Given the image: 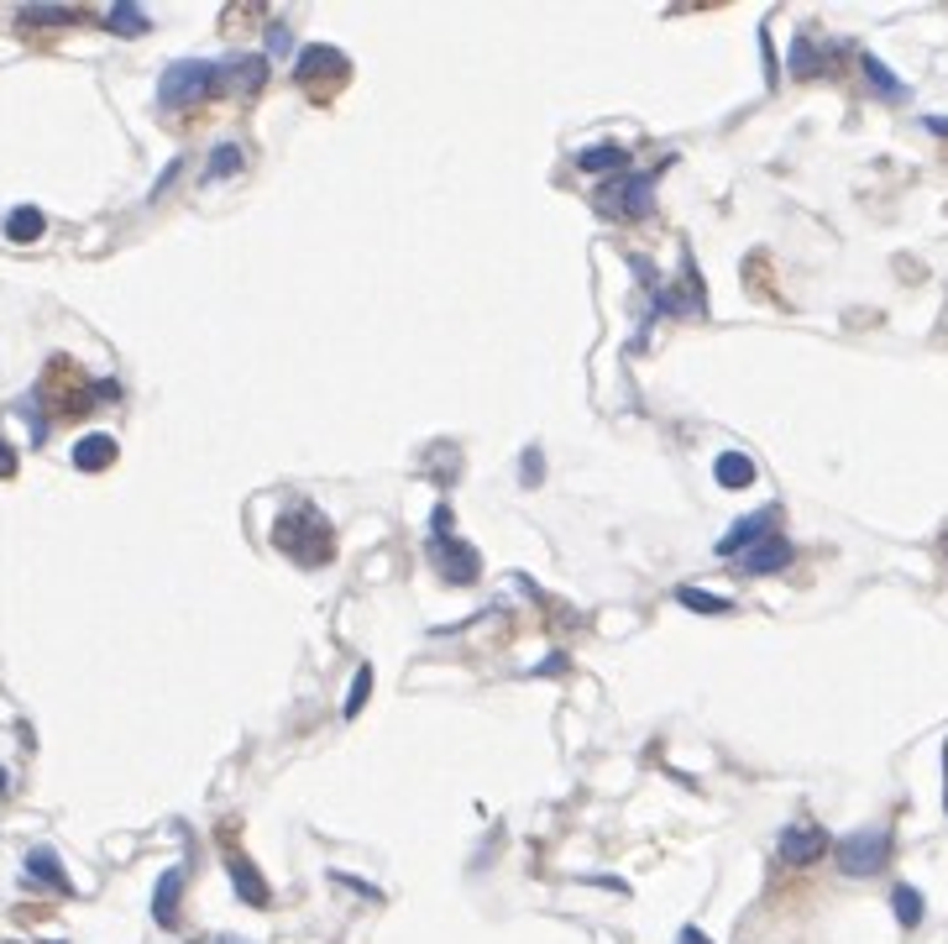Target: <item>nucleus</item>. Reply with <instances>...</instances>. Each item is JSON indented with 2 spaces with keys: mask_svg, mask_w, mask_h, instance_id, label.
I'll use <instances>...</instances> for the list:
<instances>
[{
  "mask_svg": "<svg viewBox=\"0 0 948 944\" xmlns=\"http://www.w3.org/2000/svg\"><path fill=\"white\" fill-rule=\"evenodd\" d=\"M577 169H582V174H603V178L624 174V169H629V148H624V142H592V148H582V153H577Z\"/></svg>",
  "mask_w": 948,
  "mask_h": 944,
  "instance_id": "obj_16",
  "label": "nucleus"
},
{
  "mask_svg": "<svg viewBox=\"0 0 948 944\" xmlns=\"http://www.w3.org/2000/svg\"><path fill=\"white\" fill-rule=\"evenodd\" d=\"M116 394H121V389H116V378H100V383H95V378H85L68 357H53V362H47V373H43V383L32 389V399L43 404L47 420L53 415L58 420L89 415L100 399H116Z\"/></svg>",
  "mask_w": 948,
  "mask_h": 944,
  "instance_id": "obj_2",
  "label": "nucleus"
},
{
  "mask_svg": "<svg viewBox=\"0 0 948 944\" xmlns=\"http://www.w3.org/2000/svg\"><path fill=\"white\" fill-rule=\"evenodd\" d=\"M891 913H896L902 929H917V923L927 919V898L912 887V881H896V887H891Z\"/></svg>",
  "mask_w": 948,
  "mask_h": 944,
  "instance_id": "obj_20",
  "label": "nucleus"
},
{
  "mask_svg": "<svg viewBox=\"0 0 948 944\" xmlns=\"http://www.w3.org/2000/svg\"><path fill=\"white\" fill-rule=\"evenodd\" d=\"M0 792H6V771H0Z\"/></svg>",
  "mask_w": 948,
  "mask_h": 944,
  "instance_id": "obj_35",
  "label": "nucleus"
},
{
  "mask_svg": "<svg viewBox=\"0 0 948 944\" xmlns=\"http://www.w3.org/2000/svg\"><path fill=\"white\" fill-rule=\"evenodd\" d=\"M839 53H849V47H822L813 32H797V43H792V79H828L833 74V64H839Z\"/></svg>",
  "mask_w": 948,
  "mask_h": 944,
  "instance_id": "obj_12",
  "label": "nucleus"
},
{
  "mask_svg": "<svg viewBox=\"0 0 948 944\" xmlns=\"http://www.w3.org/2000/svg\"><path fill=\"white\" fill-rule=\"evenodd\" d=\"M833 850V839H828V829L822 824H813V818H802V824H786L776 839V856L786 860V866H813L818 856H828Z\"/></svg>",
  "mask_w": 948,
  "mask_h": 944,
  "instance_id": "obj_8",
  "label": "nucleus"
},
{
  "mask_svg": "<svg viewBox=\"0 0 948 944\" xmlns=\"http://www.w3.org/2000/svg\"><path fill=\"white\" fill-rule=\"evenodd\" d=\"M106 26L110 32H121V37H142V32H148V11L131 6V0H116L106 11Z\"/></svg>",
  "mask_w": 948,
  "mask_h": 944,
  "instance_id": "obj_23",
  "label": "nucleus"
},
{
  "mask_svg": "<svg viewBox=\"0 0 948 944\" xmlns=\"http://www.w3.org/2000/svg\"><path fill=\"white\" fill-rule=\"evenodd\" d=\"M891 850H896L891 829H854V835L833 839V860L843 877H881L891 866Z\"/></svg>",
  "mask_w": 948,
  "mask_h": 944,
  "instance_id": "obj_7",
  "label": "nucleus"
},
{
  "mask_svg": "<svg viewBox=\"0 0 948 944\" xmlns=\"http://www.w3.org/2000/svg\"><path fill=\"white\" fill-rule=\"evenodd\" d=\"M79 22V11L74 6H26V11H17V26L22 32H37V26H68Z\"/></svg>",
  "mask_w": 948,
  "mask_h": 944,
  "instance_id": "obj_22",
  "label": "nucleus"
},
{
  "mask_svg": "<svg viewBox=\"0 0 948 944\" xmlns=\"http://www.w3.org/2000/svg\"><path fill=\"white\" fill-rule=\"evenodd\" d=\"M781 525V504H765V509H754V514H744V520H733L723 535H718V556L729 562V556H739V551H750L754 541H765V535H776Z\"/></svg>",
  "mask_w": 948,
  "mask_h": 944,
  "instance_id": "obj_9",
  "label": "nucleus"
},
{
  "mask_svg": "<svg viewBox=\"0 0 948 944\" xmlns=\"http://www.w3.org/2000/svg\"><path fill=\"white\" fill-rule=\"evenodd\" d=\"M273 546L288 562H299V567H330L336 562V525L325 520L320 504L299 499V504H288L273 520Z\"/></svg>",
  "mask_w": 948,
  "mask_h": 944,
  "instance_id": "obj_1",
  "label": "nucleus"
},
{
  "mask_svg": "<svg viewBox=\"0 0 948 944\" xmlns=\"http://www.w3.org/2000/svg\"><path fill=\"white\" fill-rule=\"evenodd\" d=\"M241 163H247L241 142H216V153L205 163V178H231V174H241Z\"/></svg>",
  "mask_w": 948,
  "mask_h": 944,
  "instance_id": "obj_24",
  "label": "nucleus"
},
{
  "mask_svg": "<svg viewBox=\"0 0 948 944\" xmlns=\"http://www.w3.org/2000/svg\"><path fill=\"white\" fill-rule=\"evenodd\" d=\"M944 813H948V740H944Z\"/></svg>",
  "mask_w": 948,
  "mask_h": 944,
  "instance_id": "obj_34",
  "label": "nucleus"
},
{
  "mask_svg": "<svg viewBox=\"0 0 948 944\" xmlns=\"http://www.w3.org/2000/svg\"><path fill=\"white\" fill-rule=\"evenodd\" d=\"M195 944H252V940H241V934H216V940H195Z\"/></svg>",
  "mask_w": 948,
  "mask_h": 944,
  "instance_id": "obj_33",
  "label": "nucleus"
},
{
  "mask_svg": "<svg viewBox=\"0 0 948 944\" xmlns=\"http://www.w3.org/2000/svg\"><path fill=\"white\" fill-rule=\"evenodd\" d=\"M0 478H17V446L0 436Z\"/></svg>",
  "mask_w": 948,
  "mask_h": 944,
  "instance_id": "obj_29",
  "label": "nucleus"
},
{
  "mask_svg": "<svg viewBox=\"0 0 948 944\" xmlns=\"http://www.w3.org/2000/svg\"><path fill=\"white\" fill-rule=\"evenodd\" d=\"M671 169L666 163H655V169H624V174H613L598 184V195H592V205H598V216L608 220H645L650 210H655V184H661V174Z\"/></svg>",
  "mask_w": 948,
  "mask_h": 944,
  "instance_id": "obj_3",
  "label": "nucleus"
},
{
  "mask_svg": "<svg viewBox=\"0 0 948 944\" xmlns=\"http://www.w3.org/2000/svg\"><path fill=\"white\" fill-rule=\"evenodd\" d=\"M116 457H121V446H116L110 431H89V436H79L74 441V452H68V462H74L79 473H106V467H116Z\"/></svg>",
  "mask_w": 948,
  "mask_h": 944,
  "instance_id": "obj_14",
  "label": "nucleus"
},
{
  "mask_svg": "<svg viewBox=\"0 0 948 944\" xmlns=\"http://www.w3.org/2000/svg\"><path fill=\"white\" fill-rule=\"evenodd\" d=\"M294 79H299V89H309L315 100H330V95L351 79V58H346L336 43H304L299 58H294Z\"/></svg>",
  "mask_w": 948,
  "mask_h": 944,
  "instance_id": "obj_6",
  "label": "nucleus"
},
{
  "mask_svg": "<svg viewBox=\"0 0 948 944\" xmlns=\"http://www.w3.org/2000/svg\"><path fill=\"white\" fill-rule=\"evenodd\" d=\"M26 877H32V881H43L47 892H74V887H68L64 860L53 856L47 845H32V850H26Z\"/></svg>",
  "mask_w": 948,
  "mask_h": 944,
  "instance_id": "obj_17",
  "label": "nucleus"
},
{
  "mask_svg": "<svg viewBox=\"0 0 948 944\" xmlns=\"http://www.w3.org/2000/svg\"><path fill=\"white\" fill-rule=\"evenodd\" d=\"M288 47V22H268V58Z\"/></svg>",
  "mask_w": 948,
  "mask_h": 944,
  "instance_id": "obj_28",
  "label": "nucleus"
},
{
  "mask_svg": "<svg viewBox=\"0 0 948 944\" xmlns=\"http://www.w3.org/2000/svg\"><path fill=\"white\" fill-rule=\"evenodd\" d=\"M226 79H220V58H173L163 74H157V106L178 110V106H199L220 95Z\"/></svg>",
  "mask_w": 948,
  "mask_h": 944,
  "instance_id": "obj_4",
  "label": "nucleus"
},
{
  "mask_svg": "<svg viewBox=\"0 0 948 944\" xmlns=\"http://www.w3.org/2000/svg\"><path fill=\"white\" fill-rule=\"evenodd\" d=\"M712 478L723 488H750L754 478H760V467H754L750 452H718V462H712Z\"/></svg>",
  "mask_w": 948,
  "mask_h": 944,
  "instance_id": "obj_18",
  "label": "nucleus"
},
{
  "mask_svg": "<svg viewBox=\"0 0 948 944\" xmlns=\"http://www.w3.org/2000/svg\"><path fill=\"white\" fill-rule=\"evenodd\" d=\"M220 856H226V871H231V887H237V898L247 902V908H268L273 902V887H268V877H262L252 860L241 856L237 839L220 835Z\"/></svg>",
  "mask_w": 948,
  "mask_h": 944,
  "instance_id": "obj_10",
  "label": "nucleus"
},
{
  "mask_svg": "<svg viewBox=\"0 0 948 944\" xmlns=\"http://www.w3.org/2000/svg\"><path fill=\"white\" fill-rule=\"evenodd\" d=\"M860 68H864V79L875 85V95H885V100H906V79L896 74V68H885L881 58L870 53V47L860 53Z\"/></svg>",
  "mask_w": 948,
  "mask_h": 944,
  "instance_id": "obj_19",
  "label": "nucleus"
},
{
  "mask_svg": "<svg viewBox=\"0 0 948 944\" xmlns=\"http://www.w3.org/2000/svg\"><path fill=\"white\" fill-rule=\"evenodd\" d=\"M923 132H933V137H948V116H923Z\"/></svg>",
  "mask_w": 948,
  "mask_h": 944,
  "instance_id": "obj_32",
  "label": "nucleus"
},
{
  "mask_svg": "<svg viewBox=\"0 0 948 944\" xmlns=\"http://www.w3.org/2000/svg\"><path fill=\"white\" fill-rule=\"evenodd\" d=\"M540 478H545V452L530 446V452H524V488H535Z\"/></svg>",
  "mask_w": 948,
  "mask_h": 944,
  "instance_id": "obj_27",
  "label": "nucleus"
},
{
  "mask_svg": "<svg viewBox=\"0 0 948 944\" xmlns=\"http://www.w3.org/2000/svg\"><path fill=\"white\" fill-rule=\"evenodd\" d=\"M676 604H687V609H697V615H729L733 609L729 598L708 594V588H676Z\"/></svg>",
  "mask_w": 948,
  "mask_h": 944,
  "instance_id": "obj_25",
  "label": "nucleus"
},
{
  "mask_svg": "<svg viewBox=\"0 0 948 944\" xmlns=\"http://www.w3.org/2000/svg\"><path fill=\"white\" fill-rule=\"evenodd\" d=\"M47 944H53V940H47Z\"/></svg>",
  "mask_w": 948,
  "mask_h": 944,
  "instance_id": "obj_36",
  "label": "nucleus"
},
{
  "mask_svg": "<svg viewBox=\"0 0 948 944\" xmlns=\"http://www.w3.org/2000/svg\"><path fill=\"white\" fill-rule=\"evenodd\" d=\"M760 47H765V79L776 85V53H771V26H760Z\"/></svg>",
  "mask_w": 948,
  "mask_h": 944,
  "instance_id": "obj_30",
  "label": "nucleus"
},
{
  "mask_svg": "<svg viewBox=\"0 0 948 944\" xmlns=\"http://www.w3.org/2000/svg\"><path fill=\"white\" fill-rule=\"evenodd\" d=\"M367 698H372V666H357V682H351V693H346V703H341V714L346 719H357V714H362L367 708Z\"/></svg>",
  "mask_w": 948,
  "mask_h": 944,
  "instance_id": "obj_26",
  "label": "nucleus"
},
{
  "mask_svg": "<svg viewBox=\"0 0 948 944\" xmlns=\"http://www.w3.org/2000/svg\"><path fill=\"white\" fill-rule=\"evenodd\" d=\"M676 944H712V940H708V934H702V929H697V923H687V929L676 934Z\"/></svg>",
  "mask_w": 948,
  "mask_h": 944,
  "instance_id": "obj_31",
  "label": "nucleus"
},
{
  "mask_svg": "<svg viewBox=\"0 0 948 944\" xmlns=\"http://www.w3.org/2000/svg\"><path fill=\"white\" fill-rule=\"evenodd\" d=\"M792 562H797V546H792L781 530H776V535H765V541H754L750 551H739V556H733V567L744 572V577H771V572H786Z\"/></svg>",
  "mask_w": 948,
  "mask_h": 944,
  "instance_id": "obj_11",
  "label": "nucleus"
},
{
  "mask_svg": "<svg viewBox=\"0 0 948 944\" xmlns=\"http://www.w3.org/2000/svg\"><path fill=\"white\" fill-rule=\"evenodd\" d=\"M184 866H168L163 877H157V892H152V919H157V929H178V898H184Z\"/></svg>",
  "mask_w": 948,
  "mask_h": 944,
  "instance_id": "obj_15",
  "label": "nucleus"
},
{
  "mask_svg": "<svg viewBox=\"0 0 948 944\" xmlns=\"http://www.w3.org/2000/svg\"><path fill=\"white\" fill-rule=\"evenodd\" d=\"M268 74H273L268 53H231V58H220V79H226V89H237V95L268 89Z\"/></svg>",
  "mask_w": 948,
  "mask_h": 944,
  "instance_id": "obj_13",
  "label": "nucleus"
},
{
  "mask_svg": "<svg viewBox=\"0 0 948 944\" xmlns=\"http://www.w3.org/2000/svg\"><path fill=\"white\" fill-rule=\"evenodd\" d=\"M43 231H47V216L37 205H17V210L6 216V237H11V242H37Z\"/></svg>",
  "mask_w": 948,
  "mask_h": 944,
  "instance_id": "obj_21",
  "label": "nucleus"
},
{
  "mask_svg": "<svg viewBox=\"0 0 948 944\" xmlns=\"http://www.w3.org/2000/svg\"><path fill=\"white\" fill-rule=\"evenodd\" d=\"M431 562L446 583H456V588L477 583V572H482L477 546H467V541L451 530V504H435V514H431Z\"/></svg>",
  "mask_w": 948,
  "mask_h": 944,
  "instance_id": "obj_5",
  "label": "nucleus"
}]
</instances>
